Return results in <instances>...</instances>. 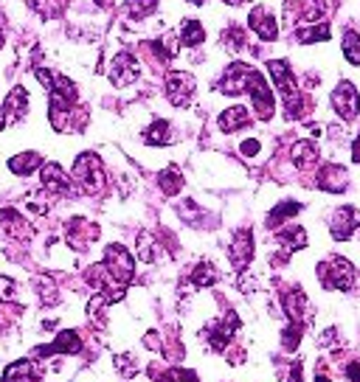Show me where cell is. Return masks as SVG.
<instances>
[{
	"mask_svg": "<svg viewBox=\"0 0 360 382\" xmlns=\"http://www.w3.org/2000/svg\"><path fill=\"white\" fill-rule=\"evenodd\" d=\"M318 278L327 289H338V292H349L352 281H354V267L352 262H346L343 256H332L329 262L318 264Z\"/></svg>",
	"mask_w": 360,
	"mask_h": 382,
	"instance_id": "obj_1",
	"label": "cell"
},
{
	"mask_svg": "<svg viewBox=\"0 0 360 382\" xmlns=\"http://www.w3.org/2000/svg\"><path fill=\"white\" fill-rule=\"evenodd\" d=\"M104 270L113 278V284L127 287L132 281V276H135V262H132V256H130V250L124 245H107V250H104Z\"/></svg>",
	"mask_w": 360,
	"mask_h": 382,
	"instance_id": "obj_2",
	"label": "cell"
},
{
	"mask_svg": "<svg viewBox=\"0 0 360 382\" xmlns=\"http://www.w3.org/2000/svg\"><path fill=\"white\" fill-rule=\"evenodd\" d=\"M74 177H77V183H79L88 194L102 191V186H104L102 158H99V155H93V152H85V155H79V158H77V164H74Z\"/></svg>",
	"mask_w": 360,
	"mask_h": 382,
	"instance_id": "obj_3",
	"label": "cell"
},
{
	"mask_svg": "<svg viewBox=\"0 0 360 382\" xmlns=\"http://www.w3.org/2000/svg\"><path fill=\"white\" fill-rule=\"evenodd\" d=\"M253 76H256V67H251L245 62H231L223 73V79L217 82V90L226 93V96H240V93L248 90Z\"/></svg>",
	"mask_w": 360,
	"mask_h": 382,
	"instance_id": "obj_4",
	"label": "cell"
},
{
	"mask_svg": "<svg viewBox=\"0 0 360 382\" xmlns=\"http://www.w3.org/2000/svg\"><path fill=\"white\" fill-rule=\"evenodd\" d=\"M248 93H251V102H253L256 116H259L262 121H270L273 113H276V102H273V93H270L265 76H262L259 70H256V76L251 79V85H248Z\"/></svg>",
	"mask_w": 360,
	"mask_h": 382,
	"instance_id": "obj_5",
	"label": "cell"
},
{
	"mask_svg": "<svg viewBox=\"0 0 360 382\" xmlns=\"http://www.w3.org/2000/svg\"><path fill=\"white\" fill-rule=\"evenodd\" d=\"M166 96L172 104L178 107H186L194 96V76L191 73H183V70H172L166 76Z\"/></svg>",
	"mask_w": 360,
	"mask_h": 382,
	"instance_id": "obj_6",
	"label": "cell"
},
{
	"mask_svg": "<svg viewBox=\"0 0 360 382\" xmlns=\"http://www.w3.org/2000/svg\"><path fill=\"white\" fill-rule=\"evenodd\" d=\"M332 107L335 113L343 118V121H354L357 118V110H360V99H357V90L352 82H341L332 93Z\"/></svg>",
	"mask_w": 360,
	"mask_h": 382,
	"instance_id": "obj_7",
	"label": "cell"
},
{
	"mask_svg": "<svg viewBox=\"0 0 360 382\" xmlns=\"http://www.w3.org/2000/svg\"><path fill=\"white\" fill-rule=\"evenodd\" d=\"M138 73H141V67H138V62H135L132 54H118V56L113 59V67H110L113 85H118V88L132 85V82L138 79Z\"/></svg>",
	"mask_w": 360,
	"mask_h": 382,
	"instance_id": "obj_8",
	"label": "cell"
},
{
	"mask_svg": "<svg viewBox=\"0 0 360 382\" xmlns=\"http://www.w3.org/2000/svg\"><path fill=\"white\" fill-rule=\"evenodd\" d=\"M354 225H357V211L352 205H341L329 222V231H332V239L335 242H346L352 234H354Z\"/></svg>",
	"mask_w": 360,
	"mask_h": 382,
	"instance_id": "obj_9",
	"label": "cell"
},
{
	"mask_svg": "<svg viewBox=\"0 0 360 382\" xmlns=\"http://www.w3.org/2000/svg\"><path fill=\"white\" fill-rule=\"evenodd\" d=\"M40 180L48 191H56V194H74V183L68 180V175L59 169V164H45L42 172H40Z\"/></svg>",
	"mask_w": 360,
	"mask_h": 382,
	"instance_id": "obj_10",
	"label": "cell"
},
{
	"mask_svg": "<svg viewBox=\"0 0 360 382\" xmlns=\"http://www.w3.org/2000/svg\"><path fill=\"white\" fill-rule=\"evenodd\" d=\"M3 124H17L26 113H29V96L23 88H12V93L6 96V104H3Z\"/></svg>",
	"mask_w": 360,
	"mask_h": 382,
	"instance_id": "obj_11",
	"label": "cell"
},
{
	"mask_svg": "<svg viewBox=\"0 0 360 382\" xmlns=\"http://www.w3.org/2000/svg\"><path fill=\"white\" fill-rule=\"evenodd\" d=\"M248 23H251V29H253L262 40H267V42H273V40L279 37V23H276V17H273L267 9H262V6H256V9L251 12Z\"/></svg>",
	"mask_w": 360,
	"mask_h": 382,
	"instance_id": "obj_12",
	"label": "cell"
},
{
	"mask_svg": "<svg viewBox=\"0 0 360 382\" xmlns=\"http://www.w3.org/2000/svg\"><path fill=\"white\" fill-rule=\"evenodd\" d=\"M253 259V234L251 231H240L234 237V245H231V262L237 270H245Z\"/></svg>",
	"mask_w": 360,
	"mask_h": 382,
	"instance_id": "obj_13",
	"label": "cell"
},
{
	"mask_svg": "<svg viewBox=\"0 0 360 382\" xmlns=\"http://www.w3.org/2000/svg\"><path fill=\"white\" fill-rule=\"evenodd\" d=\"M237 329H240V318H237V312H228L217 326H214V332H211V349L214 351H223L231 343V337H234Z\"/></svg>",
	"mask_w": 360,
	"mask_h": 382,
	"instance_id": "obj_14",
	"label": "cell"
},
{
	"mask_svg": "<svg viewBox=\"0 0 360 382\" xmlns=\"http://www.w3.org/2000/svg\"><path fill=\"white\" fill-rule=\"evenodd\" d=\"M318 183H321V189H327V191H332V194H341V191H346V186H349V172H346L343 166L329 164V166H324V169L318 172Z\"/></svg>",
	"mask_w": 360,
	"mask_h": 382,
	"instance_id": "obj_15",
	"label": "cell"
},
{
	"mask_svg": "<svg viewBox=\"0 0 360 382\" xmlns=\"http://www.w3.org/2000/svg\"><path fill=\"white\" fill-rule=\"evenodd\" d=\"M79 349H82V343H79V335H77V332H59L51 346L37 349L34 354H37V357H45V354H54V351H56V354H77Z\"/></svg>",
	"mask_w": 360,
	"mask_h": 382,
	"instance_id": "obj_16",
	"label": "cell"
},
{
	"mask_svg": "<svg viewBox=\"0 0 360 382\" xmlns=\"http://www.w3.org/2000/svg\"><path fill=\"white\" fill-rule=\"evenodd\" d=\"M304 303H307L304 289H302V287H293L290 292L281 298V310H284V315L290 318V321H302V318H304Z\"/></svg>",
	"mask_w": 360,
	"mask_h": 382,
	"instance_id": "obj_17",
	"label": "cell"
},
{
	"mask_svg": "<svg viewBox=\"0 0 360 382\" xmlns=\"http://www.w3.org/2000/svg\"><path fill=\"white\" fill-rule=\"evenodd\" d=\"M248 124H251V118H248V110H245L242 104L228 107V110L217 118V127H220L223 132H237V129H242V127H248Z\"/></svg>",
	"mask_w": 360,
	"mask_h": 382,
	"instance_id": "obj_18",
	"label": "cell"
},
{
	"mask_svg": "<svg viewBox=\"0 0 360 382\" xmlns=\"http://www.w3.org/2000/svg\"><path fill=\"white\" fill-rule=\"evenodd\" d=\"M34 379H37V371H34V363L29 360H17L3 371V382H34Z\"/></svg>",
	"mask_w": 360,
	"mask_h": 382,
	"instance_id": "obj_19",
	"label": "cell"
},
{
	"mask_svg": "<svg viewBox=\"0 0 360 382\" xmlns=\"http://www.w3.org/2000/svg\"><path fill=\"white\" fill-rule=\"evenodd\" d=\"M279 242L284 245V256H287V253L302 250V248L307 245V234H304V228L293 225V228H284V231L279 234Z\"/></svg>",
	"mask_w": 360,
	"mask_h": 382,
	"instance_id": "obj_20",
	"label": "cell"
},
{
	"mask_svg": "<svg viewBox=\"0 0 360 382\" xmlns=\"http://www.w3.org/2000/svg\"><path fill=\"white\" fill-rule=\"evenodd\" d=\"M318 161V146L313 143V141H299L296 146H293V164L296 166H313Z\"/></svg>",
	"mask_w": 360,
	"mask_h": 382,
	"instance_id": "obj_21",
	"label": "cell"
},
{
	"mask_svg": "<svg viewBox=\"0 0 360 382\" xmlns=\"http://www.w3.org/2000/svg\"><path fill=\"white\" fill-rule=\"evenodd\" d=\"M158 6V0H127L124 3V15L130 20H143L147 15H152Z\"/></svg>",
	"mask_w": 360,
	"mask_h": 382,
	"instance_id": "obj_22",
	"label": "cell"
},
{
	"mask_svg": "<svg viewBox=\"0 0 360 382\" xmlns=\"http://www.w3.org/2000/svg\"><path fill=\"white\" fill-rule=\"evenodd\" d=\"M37 166H40V155H37V152H23V155H15L9 161V169L15 175H31Z\"/></svg>",
	"mask_w": 360,
	"mask_h": 382,
	"instance_id": "obj_23",
	"label": "cell"
},
{
	"mask_svg": "<svg viewBox=\"0 0 360 382\" xmlns=\"http://www.w3.org/2000/svg\"><path fill=\"white\" fill-rule=\"evenodd\" d=\"M302 335H304V321H290V326L281 329V343L287 351H296L299 343H302Z\"/></svg>",
	"mask_w": 360,
	"mask_h": 382,
	"instance_id": "obj_24",
	"label": "cell"
},
{
	"mask_svg": "<svg viewBox=\"0 0 360 382\" xmlns=\"http://www.w3.org/2000/svg\"><path fill=\"white\" fill-rule=\"evenodd\" d=\"M143 138H147V143H150V146H164V143H169V138H172L169 124H166V121H155L152 127H147Z\"/></svg>",
	"mask_w": 360,
	"mask_h": 382,
	"instance_id": "obj_25",
	"label": "cell"
},
{
	"mask_svg": "<svg viewBox=\"0 0 360 382\" xmlns=\"http://www.w3.org/2000/svg\"><path fill=\"white\" fill-rule=\"evenodd\" d=\"M214 281H217V270H214V264L200 262V264L191 270V284H194V287H211Z\"/></svg>",
	"mask_w": 360,
	"mask_h": 382,
	"instance_id": "obj_26",
	"label": "cell"
},
{
	"mask_svg": "<svg viewBox=\"0 0 360 382\" xmlns=\"http://www.w3.org/2000/svg\"><path fill=\"white\" fill-rule=\"evenodd\" d=\"M158 183H161V189H164L166 194H178V191L183 189V175H180L175 166H169V169H164V172L158 175Z\"/></svg>",
	"mask_w": 360,
	"mask_h": 382,
	"instance_id": "obj_27",
	"label": "cell"
},
{
	"mask_svg": "<svg viewBox=\"0 0 360 382\" xmlns=\"http://www.w3.org/2000/svg\"><path fill=\"white\" fill-rule=\"evenodd\" d=\"M205 40V31L197 20H183V31H180V42L183 45H200Z\"/></svg>",
	"mask_w": 360,
	"mask_h": 382,
	"instance_id": "obj_28",
	"label": "cell"
},
{
	"mask_svg": "<svg viewBox=\"0 0 360 382\" xmlns=\"http://www.w3.org/2000/svg\"><path fill=\"white\" fill-rule=\"evenodd\" d=\"M158 253H161V248L155 245V239H152L150 234H141V237H138V256H141V262L152 264V262L158 259Z\"/></svg>",
	"mask_w": 360,
	"mask_h": 382,
	"instance_id": "obj_29",
	"label": "cell"
},
{
	"mask_svg": "<svg viewBox=\"0 0 360 382\" xmlns=\"http://www.w3.org/2000/svg\"><path fill=\"white\" fill-rule=\"evenodd\" d=\"M299 211H302V202H281V205H276V208L270 211V216H267V225L273 228V225L284 222L287 216H296Z\"/></svg>",
	"mask_w": 360,
	"mask_h": 382,
	"instance_id": "obj_30",
	"label": "cell"
},
{
	"mask_svg": "<svg viewBox=\"0 0 360 382\" xmlns=\"http://www.w3.org/2000/svg\"><path fill=\"white\" fill-rule=\"evenodd\" d=\"M343 54H346V59L352 65H360V34L357 31L346 29V34H343Z\"/></svg>",
	"mask_w": 360,
	"mask_h": 382,
	"instance_id": "obj_31",
	"label": "cell"
},
{
	"mask_svg": "<svg viewBox=\"0 0 360 382\" xmlns=\"http://www.w3.org/2000/svg\"><path fill=\"white\" fill-rule=\"evenodd\" d=\"M299 40H302V42H321V40H329V23H318V26L302 29V31H299Z\"/></svg>",
	"mask_w": 360,
	"mask_h": 382,
	"instance_id": "obj_32",
	"label": "cell"
},
{
	"mask_svg": "<svg viewBox=\"0 0 360 382\" xmlns=\"http://www.w3.org/2000/svg\"><path fill=\"white\" fill-rule=\"evenodd\" d=\"M161 382H197V374L189 371V368H169L161 376Z\"/></svg>",
	"mask_w": 360,
	"mask_h": 382,
	"instance_id": "obj_33",
	"label": "cell"
},
{
	"mask_svg": "<svg viewBox=\"0 0 360 382\" xmlns=\"http://www.w3.org/2000/svg\"><path fill=\"white\" fill-rule=\"evenodd\" d=\"M15 292V281L6 278V276H0V301H9Z\"/></svg>",
	"mask_w": 360,
	"mask_h": 382,
	"instance_id": "obj_34",
	"label": "cell"
},
{
	"mask_svg": "<svg viewBox=\"0 0 360 382\" xmlns=\"http://www.w3.org/2000/svg\"><path fill=\"white\" fill-rule=\"evenodd\" d=\"M240 152H242L245 158H253L256 152H259V141H256V138H248V141H245V143L240 146Z\"/></svg>",
	"mask_w": 360,
	"mask_h": 382,
	"instance_id": "obj_35",
	"label": "cell"
},
{
	"mask_svg": "<svg viewBox=\"0 0 360 382\" xmlns=\"http://www.w3.org/2000/svg\"><path fill=\"white\" fill-rule=\"evenodd\" d=\"M287 382H304V363H293V368H290V376H287Z\"/></svg>",
	"mask_w": 360,
	"mask_h": 382,
	"instance_id": "obj_36",
	"label": "cell"
},
{
	"mask_svg": "<svg viewBox=\"0 0 360 382\" xmlns=\"http://www.w3.org/2000/svg\"><path fill=\"white\" fill-rule=\"evenodd\" d=\"M143 343H147L152 351H158V349H161V337H158V332H147V337H143Z\"/></svg>",
	"mask_w": 360,
	"mask_h": 382,
	"instance_id": "obj_37",
	"label": "cell"
},
{
	"mask_svg": "<svg viewBox=\"0 0 360 382\" xmlns=\"http://www.w3.org/2000/svg\"><path fill=\"white\" fill-rule=\"evenodd\" d=\"M346 376H349L352 382H360V363H352V365L346 368Z\"/></svg>",
	"mask_w": 360,
	"mask_h": 382,
	"instance_id": "obj_38",
	"label": "cell"
},
{
	"mask_svg": "<svg viewBox=\"0 0 360 382\" xmlns=\"http://www.w3.org/2000/svg\"><path fill=\"white\" fill-rule=\"evenodd\" d=\"M352 161L360 164V135H357V141L352 143Z\"/></svg>",
	"mask_w": 360,
	"mask_h": 382,
	"instance_id": "obj_39",
	"label": "cell"
},
{
	"mask_svg": "<svg viewBox=\"0 0 360 382\" xmlns=\"http://www.w3.org/2000/svg\"><path fill=\"white\" fill-rule=\"evenodd\" d=\"M228 6H240V3H245V0H226Z\"/></svg>",
	"mask_w": 360,
	"mask_h": 382,
	"instance_id": "obj_40",
	"label": "cell"
},
{
	"mask_svg": "<svg viewBox=\"0 0 360 382\" xmlns=\"http://www.w3.org/2000/svg\"><path fill=\"white\" fill-rule=\"evenodd\" d=\"M315 382H332V379H327L324 374H318V379H315Z\"/></svg>",
	"mask_w": 360,
	"mask_h": 382,
	"instance_id": "obj_41",
	"label": "cell"
},
{
	"mask_svg": "<svg viewBox=\"0 0 360 382\" xmlns=\"http://www.w3.org/2000/svg\"><path fill=\"white\" fill-rule=\"evenodd\" d=\"M96 3H99V6H107V3H110V0H96Z\"/></svg>",
	"mask_w": 360,
	"mask_h": 382,
	"instance_id": "obj_42",
	"label": "cell"
},
{
	"mask_svg": "<svg viewBox=\"0 0 360 382\" xmlns=\"http://www.w3.org/2000/svg\"><path fill=\"white\" fill-rule=\"evenodd\" d=\"M191 3H194V6H200V3H203V0H191Z\"/></svg>",
	"mask_w": 360,
	"mask_h": 382,
	"instance_id": "obj_43",
	"label": "cell"
},
{
	"mask_svg": "<svg viewBox=\"0 0 360 382\" xmlns=\"http://www.w3.org/2000/svg\"><path fill=\"white\" fill-rule=\"evenodd\" d=\"M0 127H3V113H0Z\"/></svg>",
	"mask_w": 360,
	"mask_h": 382,
	"instance_id": "obj_44",
	"label": "cell"
}]
</instances>
